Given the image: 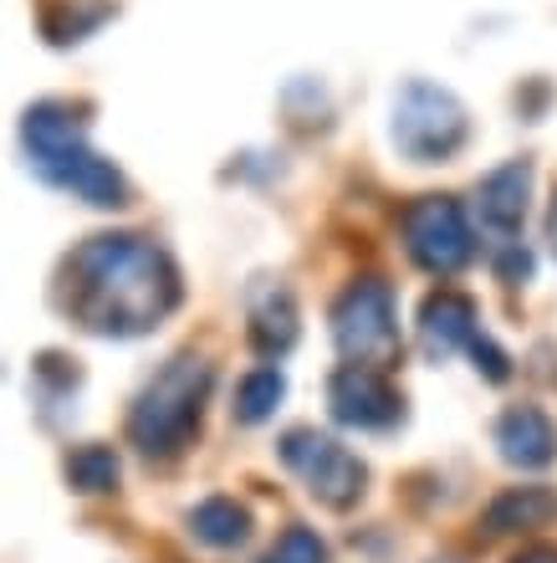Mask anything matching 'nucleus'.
Wrapping results in <instances>:
<instances>
[{
    "label": "nucleus",
    "instance_id": "obj_1",
    "mask_svg": "<svg viewBox=\"0 0 557 563\" xmlns=\"http://www.w3.org/2000/svg\"><path fill=\"white\" fill-rule=\"evenodd\" d=\"M179 302V272L148 236H92L67 262V308L88 333L133 339Z\"/></svg>",
    "mask_w": 557,
    "mask_h": 563
},
{
    "label": "nucleus",
    "instance_id": "obj_2",
    "mask_svg": "<svg viewBox=\"0 0 557 563\" xmlns=\"http://www.w3.org/2000/svg\"><path fill=\"white\" fill-rule=\"evenodd\" d=\"M21 139H26V154L46 185H57V190L77 195L82 206L98 210L129 206L123 175L88 148V129L67 103H36L21 123Z\"/></svg>",
    "mask_w": 557,
    "mask_h": 563
},
{
    "label": "nucleus",
    "instance_id": "obj_3",
    "mask_svg": "<svg viewBox=\"0 0 557 563\" xmlns=\"http://www.w3.org/2000/svg\"><path fill=\"white\" fill-rule=\"evenodd\" d=\"M210 379H215V369H210L205 358H194V354L169 358L154 374V385L138 395V405H133L129 441L144 456H175L179 445L194 435V426H200V405L210 395Z\"/></svg>",
    "mask_w": 557,
    "mask_h": 563
},
{
    "label": "nucleus",
    "instance_id": "obj_4",
    "mask_svg": "<svg viewBox=\"0 0 557 563\" xmlns=\"http://www.w3.org/2000/svg\"><path fill=\"white\" fill-rule=\"evenodd\" d=\"M333 339L343 358L389 369L399 364V328H394V292L379 277H358L333 302Z\"/></svg>",
    "mask_w": 557,
    "mask_h": 563
},
{
    "label": "nucleus",
    "instance_id": "obj_5",
    "mask_svg": "<svg viewBox=\"0 0 557 563\" xmlns=\"http://www.w3.org/2000/svg\"><path fill=\"white\" fill-rule=\"evenodd\" d=\"M394 144L414 164H445L466 144V108L435 82H410L394 103Z\"/></svg>",
    "mask_w": 557,
    "mask_h": 563
},
{
    "label": "nucleus",
    "instance_id": "obj_6",
    "mask_svg": "<svg viewBox=\"0 0 557 563\" xmlns=\"http://www.w3.org/2000/svg\"><path fill=\"white\" fill-rule=\"evenodd\" d=\"M277 456L287 461V472L302 476V487H308L323 507L358 503V492H364V482H368L358 456H348L333 435H318V430H308V426L287 430L277 445Z\"/></svg>",
    "mask_w": 557,
    "mask_h": 563
},
{
    "label": "nucleus",
    "instance_id": "obj_7",
    "mask_svg": "<svg viewBox=\"0 0 557 563\" xmlns=\"http://www.w3.org/2000/svg\"><path fill=\"white\" fill-rule=\"evenodd\" d=\"M399 231H404L410 256L425 272H435V277L460 272L470 262V252H476L470 225H466V210L455 206L450 195H425V200H414V206L399 216Z\"/></svg>",
    "mask_w": 557,
    "mask_h": 563
},
{
    "label": "nucleus",
    "instance_id": "obj_8",
    "mask_svg": "<svg viewBox=\"0 0 557 563\" xmlns=\"http://www.w3.org/2000/svg\"><path fill=\"white\" fill-rule=\"evenodd\" d=\"M327 410L337 426L353 430H383L399 420V395L374 364H343L327 379Z\"/></svg>",
    "mask_w": 557,
    "mask_h": 563
},
{
    "label": "nucleus",
    "instance_id": "obj_9",
    "mask_svg": "<svg viewBox=\"0 0 557 563\" xmlns=\"http://www.w3.org/2000/svg\"><path fill=\"white\" fill-rule=\"evenodd\" d=\"M476 339H481L476 333V302L466 292L441 287V292L425 297V308H420V343H425L430 358H450L455 349H470Z\"/></svg>",
    "mask_w": 557,
    "mask_h": 563
},
{
    "label": "nucleus",
    "instance_id": "obj_10",
    "mask_svg": "<svg viewBox=\"0 0 557 563\" xmlns=\"http://www.w3.org/2000/svg\"><path fill=\"white\" fill-rule=\"evenodd\" d=\"M497 445L512 466L537 472V466H547V461L557 456V426L537 405H512V410L497 420Z\"/></svg>",
    "mask_w": 557,
    "mask_h": 563
},
{
    "label": "nucleus",
    "instance_id": "obj_11",
    "mask_svg": "<svg viewBox=\"0 0 557 563\" xmlns=\"http://www.w3.org/2000/svg\"><path fill=\"white\" fill-rule=\"evenodd\" d=\"M527 190H532V164H501L497 175L481 179V190H476V210H481V221L497 231V236H516V225L527 216Z\"/></svg>",
    "mask_w": 557,
    "mask_h": 563
},
{
    "label": "nucleus",
    "instance_id": "obj_12",
    "mask_svg": "<svg viewBox=\"0 0 557 563\" xmlns=\"http://www.w3.org/2000/svg\"><path fill=\"white\" fill-rule=\"evenodd\" d=\"M250 343L261 358H281L297 343V302L277 282L250 292Z\"/></svg>",
    "mask_w": 557,
    "mask_h": 563
},
{
    "label": "nucleus",
    "instance_id": "obj_13",
    "mask_svg": "<svg viewBox=\"0 0 557 563\" xmlns=\"http://www.w3.org/2000/svg\"><path fill=\"white\" fill-rule=\"evenodd\" d=\"M557 512V497L543 487H512V492H501L497 503L486 507V518L481 528L486 533H516V528H543L547 518Z\"/></svg>",
    "mask_w": 557,
    "mask_h": 563
},
{
    "label": "nucleus",
    "instance_id": "obj_14",
    "mask_svg": "<svg viewBox=\"0 0 557 563\" xmlns=\"http://www.w3.org/2000/svg\"><path fill=\"white\" fill-rule=\"evenodd\" d=\"M190 533L200 538V543H210V549H235V543H246L250 518L235 497H205V503L190 512Z\"/></svg>",
    "mask_w": 557,
    "mask_h": 563
},
{
    "label": "nucleus",
    "instance_id": "obj_15",
    "mask_svg": "<svg viewBox=\"0 0 557 563\" xmlns=\"http://www.w3.org/2000/svg\"><path fill=\"white\" fill-rule=\"evenodd\" d=\"M113 15V0H42V31L52 42H82Z\"/></svg>",
    "mask_w": 557,
    "mask_h": 563
},
{
    "label": "nucleus",
    "instance_id": "obj_16",
    "mask_svg": "<svg viewBox=\"0 0 557 563\" xmlns=\"http://www.w3.org/2000/svg\"><path fill=\"white\" fill-rule=\"evenodd\" d=\"M281 395H287V379H281L277 369H250L246 379H241V389H235V420L256 426V420H266L277 410Z\"/></svg>",
    "mask_w": 557,
    "mask_h": 563
},
{
    "label": "nucleus",
    "instance_id": "obj_17",
    "mask_svg": "<svg viewBox=\"0 0 557 563\" xmlns=\"http://www.w3.org/2000/svg\"><path fill=\"white\" fill-rule=\"evenodd\" d=\"M67 482L77 492H108L118 482V456L108 445H77L67 456Z\"/></svg>",
    "mask_w": 557,
    "mask_h": 563
},
{
    "label": "nucleus",
    "instance_id": "obj_18",
    "mask_svg": "<svg viewBox=\"0 0 557 563\" xmlns=\"http://www.w3.org/2000/svg\"><path fill=\"white\" fill-rule=\"evenodd\" d=\"M266 563H327V549L312 528H287L277 538V549L266 553Z\"/></svg>",
    "mask_w": 557,
    "mask_h": 563
},
{
    "label": "nucleus",
    "instance_id": "obj_19",
    "mask_svg": "<svg viewBox=\"0 0 557 563\" xmlns=\"http://www.w3.org/2000/svg\"><path fill=\"white\" fill-rule=\"evenodd\" d=\"M470 354H476V369H486V379H497V385L512 374V369H506V354H501L491 339H476V343H470Z\"/></svg>",
    "mask_w": 557,
    "mask_h": 563
},
{
    "label": "nucleus",
    "instance_id": "obj_20",
    "mask_svg": "<svg viewBox=\"0 0 557 563\" xmlns=\"http://www.w3.org/2000/svg\"><path fill=\"white\" fill-rule=\"evenodd\" d=\"M497 277H501V282H522V277H532V256L522 252V246H506V252H501V262H497Z\"/></svg>",
    "mask_w": 557,
    "mask_h": 563
},
{
    "label": "nucleus",
    "instance_id": "obj_21",
    "mask_svg": "<svg viewBox=\"0 0 557 563\" xmlns=\"http://www.w3.org/2000/svg\"><path fill=\"white\" fill-rule=\"evenodd\" d=\"M512 563H557V549L553 543H532V549H522Z\"/></svg>",
    "mask_w": 557,
    "mask_h": 563
},
{
    "label": "nucleus",
    "instance_id": "obj_22",
    "mask_svg": "<svg viewBox=\"0 0 557 563\" xmlns=\"http://www.w3.org/2000/svg\"><path fill=\"white\" fill-rule=\"evenodd\" d=\"M547 241H553V252H557V195H553V206H547Z\"/></svg>",
    "mask_w": 557,
    "mask_h": 563
}]
</instances>
